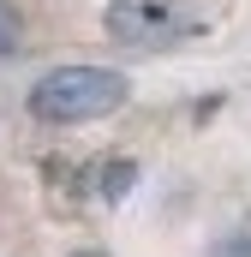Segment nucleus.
I'll return each instance as SVG.
<instances>
[{"label": "nucleus", "instance_id": "obj_2", "mask_svg": "<svg viewBox=\"0 0 251 257\" xmlns=\"http://www.w3.org/2000/svg\"><path fill=\"white\" fill-rule=\"evenodd\" d=\"M102 30L120 42V48H180L191 36H203V18L174 6V0H108L102 6Z\"/></svg>", "mask_w": 251, "mask_h": 257}, {"label": "nucleus", "instance_id": "obj_5", "mask_svg": "<svg viewBox=\"0 0 251 257\" xmlns=\"http://www.w3.org/2000/svg\"><path fill=\"white\" fill-rule=\"evenodd\" d=\"M18 48H24V18L12 0H0V60H12Z\"/></svg>", "mask_w": 251, "mask_h": 257}, {"label": "nucleus", "instance_id": "obj_1", "mask_svg": "<svg viewBox=\"0 0 251 257\" xmlns=\"http://www.w3.org/2000/svg\"><path fill=\"white\" fill-rule=\"evenodd\" d=\"M132 84L114 66H54L30 84V120L42 126H90V120H108L120 114Z\"/></svg>", "mask_w": 251, "mask_h": 257}, {"label": "nucleus", "instance_id": "obj_3", "mask_svg": "<svg viewBox=\"0 0 251 257\" xmlns=\"http://www.w3.org/2000/svg\"><path fill=\"white\" fill-rule=\"evenodd\" d=\"M132 186H138V162H126V156H108V162L90 168V192L102 197V203H120Z\"/></svg>", "mask_w": 251, "mask_h": 257}, {"label": "nucleus", "instance_id": "obj_4", "mask_svg": "<svg viewBox=\"0 0 251 257\" xmlns=\"http://www.w3.org/2000/svg\"><path fill=\"white\" fill-rule=\"evenodd\" d=\"M197 257H251V221L227 227V233H215V239H209Z\"/></svg>", "mask_w": 251, "mask_h": 257}, {"label": "nucleus", "instance_id": "obj_6", "mask_svg": "<svg viewBox=\"0 0 251 257\" xmlns=\"http://www.w3.org/2000/svg\"><path fill=\"white\" fill-rule=\"evenodd\" d=\"M72 257H108V251H96V245H84V251H72Z\"/></svg>", "mask_w": 251, "mask_h": 257}]
</instances>
